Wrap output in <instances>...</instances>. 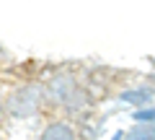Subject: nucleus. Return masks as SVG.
<instances>
[{"label":"nucleus","instance_id":"nucleus-1","mask_svg":"<svg viewBox=\"0 0 155 140\" xmlns=\"http://www.w3.org/2000/svg\"><path fill=\"white\" fill-rule=\"evenodd\" d=\"M39 99H41V91L39 88H23L8 99V112L16 114V117H28L39 109Z\"/></svg>","mask_w":155,"mask_h":140},{"label":"nucleus","instance_id":"nucleus-2","mask_svg":"<svg viewBox=\"0 0 155 140\" xmlns=\"http://www.w3.org/2000/svg\"><path fill=\"white\" fill-rule=\"evenodd\" d=\"M47 91H49V96L54 101H60V104H70L78 96V88H75V83H72L70 75H54L52 83L47 86Z\"/></svg>","mask_w":155,"mask_h":140},{"label":"nucleus","instance_id":"nucleus-3","mask_svg":"<svg viewBox=\"0 0 155 140\" xmlns=\"http://www.w3.org/2000/svg\"><path fill=\"white\" fill-rule=\"evenodd\" d=\"M41 140H75V132L70 130V125H62V122H54L44 130Z\"/></svg>","mask_w":155,"mask_h":140},{"label":"nucleus","instance_id":"nucleus-4","mask_svg":"<svg viewBox=\"0 0 155 140\" xmlns=\"http://www.w3.org/2000/svg\"><path fill=\"white\" fill-rule=\"evenodd\" d=\"M124 140H155V125H140V127L129 130Z\"/></svg>","mask_w":155,"mask_h":140},{"label":"nucleus","instance_id":"nucleus-5","mask_svg":"<svg viewBox=\"0 0 155 140\" xmlns=\"http://www.w3.org/2000/svg\"><path fill=\"white\" fill-rule=\"evenodd\" d=\"M122 101H129V104H147V101H150V91H132V94H122Z\"/></svg>","mask_w":155,"mask_h":140},{"label":"nucleus","instance_id":"nucleus-6","mask_svg":"<svg viewBox=\"0 0 155 140\" xmlns=\"http://www.w3.org/2000/svg\"><path fill=\"white\" fill-rule=\"evenodd\" d=\"M134 117H137V119H155V109H147V112H137Z\"/></svg>","mask_w":155,"mask_h":140}]
</instances>
